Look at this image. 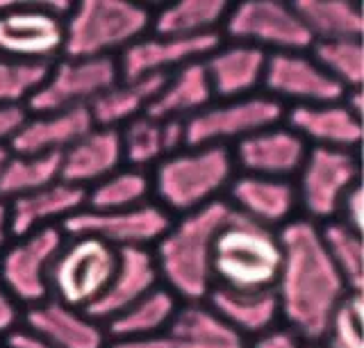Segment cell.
Masks as SVG:
<instances>
[{"instance_id":"1","label":"cell","mask_w":364,"mask_h":348,"mask_svg":"<svg viewBox=\"0 0 364 348\" xmlns=\"http://www.w3.org/2000/svg\"><path fill=\"white\" fill-rule=\"evenodd\" d=\"M282 264L273 285L280 321L299 332L307 344L321 342L346 289L335 264L330 262L318 226L296 217L278 230Z\"/></svg>"},{"instance_id":"2","label":"cell","mask_w":364,"mask_h":348,"mask_svg":"<svg viewBox=\"0 0 364 348\" xmlns=\"http://www.w3.org/2000/svg\"><path fill=\"white\" fill-rule=\"evenodd\" d=\"M228 214L230 205L221 198L191 214L178 217L151 249L159 285L180 303H205L214 289L212 244Z\"/></svg>"},{"instance_id":"3","label":"cell","mask_w":364,"mask_h":348,"mask_svg":"<svg viewBox=\"0 0 364 348\" xmlns=\"http://www.w3.org/2000/svg\"><path fill=\"white\" fill-rule=\"evenodd\" d=\"M237 168L225 146H196L164 157L151 171L153 200L171 217H185L221 200Z\"/></svg>"},{"instance_id":"4","label":"cell","mask_w":364,"mask_h":348,"mask_svg":"<svg viewBox=\"0 0 364 348\" xmlns=\"http://www.w3.org/2000/svg\"><path fill=\"white\" fill-rule=\"evenodd\" d=\"M282 264L278 230H271L230 210L212 244L214 287L239 291L273 289Z\"/></svg>"},{"instance_id":"5","label":"cell","mask_w":364,"mask_h":348,"mask_svg":"<svg viewBox=\"0 0 364 348\" xmlns=\"http://www.w3.org/2000/svg\"><path fill=\"white\" fill-rule=\"evenodd\" d=\"M153 9L128 0H80L64 18L62 58H119L151 30Z\"/></svg>"},{"instance_id":"6","label":"cell","mask_w":364,"mask_h":348,"mask_svg":"<svg viewBox=\"0 0 364 348\" xmlns=\"http://www.w3.org/2000/svg\"><path fill=\"white\" fill-rule=\"evenodd\" d=\"M73 3L0 0V55L18 62L53 64L62 58L64 18Z\"/></svg>"},{"instance_id":"7","label":"cell","mask_w":364,"mask_h":348,"mask_svg":"<svg viewBox=\"0 0 364 348\" xmlns=\"http://www.w3.org/2000/svg\"><path fill=\"white\" fill-rule=\"evenodd\" d=\"M119 251L89 234L66 237L48 273L50 298L87 310L102 296L117 268Z\"/></svg>"},{"instance_id":"8","label":"cell","mask_w":364,"mask_h":348,"mask_svg":"<svg viewBox=\"0 0 364 348\" xmlns=\"http://www.w3.org/2000/svg\"><path fill=\"white\" fill-rule=\"evenodd\" d=\"M291 183L299 198V210H303V219L316 226L335 221L341 200L353 187L360 185L358 153L310 146Z\"/></svg>"},{"instance_id":"9","label":"cell","mask_w":364,"mask_h":348,"mask_svg":"<svg viewBox=\"0 0 364 348\" xmlns=\"http://www.w3.org/2000/svg\"><path fill=\"white\" fill-rule=\"evenodd\" d=\"M221 37L264 53H299L310 50L314 43L294 5L282 0H244L230 5Z\"/></svg>"},{"instance_id":"10","label":"cell","mask_w":364,"mask_h":348,"mask_svg":"<svg viewBox=\"0 0 364 348\" xmlns=\"http://www.w3.org/2000/svg\"><path fill=\"white\" fill-rule=\"evenodd\" d=\"M284 107L267 94H253L235 100H214L196 116L185 121L187 148L225 146L230 148L248 134L284 121Z\"/></svg>"},{"instance_id":"11","label":"cell","mask_w":364,"mask_h":348,"mask_svg":"<svg viewBox=\"0 0 364 348\" xmlns=\"http://www.w3.org/2000/svg\"><path fill=\"white\" fill-rule=\"evenodd\" d=\"M121 80L117 58L71 60L60 58L50 64L41 87L28 100V114L89 107L94 100Z\"/></svg>"},{"instance_id":"12","label":"cell","mask_w":364,"mask_h":348,"mask_svg":"<svg viewBox=\"0 0 364 348\" xmlns=\"http://www.w3.org/2000/svg\"><path fill=\"white\" fill-rule=\"evenodd\" d=\"M64 239L62 226H48L9 241L0 257V283L23 308L50 298L48 273Z\"/></svg>"},{"instance_id":"13","label":"cell","mask_w":364,"mask_h":348,"mask_svg":"<svg viewBox=\"0 0 364 348\" xmlns=\"http://www.w3.org/2000/svg\"><path fill=\"white\" fill-rule=\"evenodd\" d=\"M173 223V217L159 207L155 200L144 205L119 212H89L80 210L77 214L62 223L66 237L89 234L102 239L112 249H153L162 234Z\"/></svg>"},{"instance_id":"14","label":"cell","mask_w":364,"mask_h":348,"mask_svg":"<svg viewBox=\"0 0 364 348\" xmlns=\"http://www.w3.org/2000/svg\"><path fill=\"white\" fill-rule=\"evenodd\" d=\"M262 94L276 98L284 107H299L339 103L346 92L312 60L310 50H299L269 53Z\"/></svg>"},{"instance_id":"15","label":"cell","mask_w":364,"mask_h":348,"mask_svg":"<svg viewBox=\"0 0 364 348\" xmlns=\"http://www.w3.org/2000/svg\"><path fill=\"white\" fill-rule=\"evenodd\" d=\"M223 41L221 35L205 37H157L144 35L132 41L119 58V77L121 80H141V77L168 75L178 71L180 66L200 62Z\"/></svg>"},{"instance_id":"16","label":"cell","mask_w":364,"mask_h":348,"mask_svg":"<svg viewBox=\"0 0 364 348\" xmlns=\"http://www.w3.org/2000/svg\"><path fill=\"white\" fill-rule=\"evenodd\" d=\"M307 151L310 146L284 123L257 130L230 146L237 173L276 180H294Z\"/></svg>"},{"instance_id":"17","label":"cell","mask_w":364,"mask_h":348,"mask_svg":"<svg viewBox=\"0 0 364 348\" xmlns=\"http://www.w3.org/2000/svg\"><path fill=\"white\" fill-rule=\"evenodd\" d=\"M223 200L237 214L271 230H280L284 223L299 217V198L291 180L237 173Z\"/></svg>"},{"instance_id":"18","label":"cell","mask_w":364,"mask_h":348,"mask_svg":"<svg viewBox=\"0 0 364 348\" xmlns=\"http://www.w3.org/2000/svg\"><path fill=\"white\" fill-rule=\"evenodd\" d=\"M269 53L248 43L221 41L203 60L214 100H235L262 92Z\"/></svg>"},{"instance_id":"19","label":"cell","mask_w":364,"mask_h":348,"mask_svg":"<svg viewBox=\"0 0 364 348\" xmlns=\"http://www.w3.org/2000/svg\"><path fill=\"white\" fill-rule=\"evenodd\" d=\"M282 123L299 134L307 146H316V148L358 153L362 143V119L353 114L344 100L326 105L287 107Z\"/></svg>"},{"instance_id":"20","label":"cell","mask_w":364,"mask_h":348,"mask_svg":"<svg viewBox=\"0 0 364 348\" xmlns=\"http://www.w3.org/2000/svg\"><path fill=\"white\" fill-rule=\"evenodd\" d=\"M159 287V276L151 249H119L117 268L102 296L85 312L98 323H107Z\"/></svg>"},{"instance_id":"21","label":"cell","mask_w":364,"mask_h":348,"mask_svg":"<svg viewBox=\"0 0 364 348\" xmlns=\"http://www.w3.org/2000/svg\"><path fill=\"white\" fill-rule=\"evenodd\" d=\"M23 325L55 348H105L109 342L105 325L91 319L85 310L62 305L53 298L26 308Z\"/></svg>"},{"instance_id":"22","label":"cell","mask_w":364,"mask_h":348,"mask_svg":"<svg viewBox=\"0 0 364 348\" xmlns=\"http://www.w3.org/2000/svg\"><path fill=\"white\" fill-rule=\"evenodd\" d=\"M91 128H94V121H91L89 107L28 114L26 123L18 128L7 148L14 155H62Z\"/></svg>"},{"instance_id":"23","label":"cell","mask_w":364,"mask_h":348,"mask_svg":"<svg viewBox=\"0 0 364 348\" xmlns=\"http://www.w3.org/2000/svg\"><path fill=\"white\" fill-rule=\"evenodd\" d=\"M123 166L121 134L109 128H91L82 139L62 153L60 183L77 189L94 187Z\"/></svg>"},{"instance_id":"24","label":"cell","mask_w":364,"mask_h":348,"mask_svg":"<svg viewBox=\"0 0 364 348\" xmlns=\"http://www.w3.org/2000/svg\"><path fill=\"white\" fill-rule=\"evenodd\" d=\"M87 192L85 189L71 187L66 183H55L43 187L39 192L9 200V221L11 234L23 237V234L34 232L48 226H62L66 219L85 210Z\"/></svg>"},{"instance_id":"25","label":"cell","mask_w":364,"mask_h":348,"mask_svg":"<svg viewBox=\"0 0 364 348\" xmlns=\"http://www.w3.org/2000/svg\"><path fill=\"white\" fill-rule=\"evenodd\" d=\"M205 303L246 342L280 323V308L273 289L239 291L214 287Z\"/></svg>"},{"instance_id":"26","label":"cell","mask_w":364,"mask_h":348,"mask_svg":"<svg viewBox=\"0 0 364 348\" xmlns=\"http://www.w3.org/2000/svg\"><path fill=\"white\" fill-rule=\"evenodd\" d=\"M210 103H214V94L200 60L180 66L178 71L166 75L162 89L153 98V103L148 105L146 116L155 121H187L196 116Z\"/></svg>"},{"instance_id":"27","label":"cell","mask_w":364,"mask_h":348,"mask_svg":"<svg viewBox=\"0 0 364 348\" xmlns=\"http://www.w3.org/2000/svg\"><path fill=\"white\" fill-rule=\"evenodd\" d=\"M173 348H248L208 303H182L166 330Z\"/></svg>"},{"instance_id":"28","label":"cell","mask_w":364,"mask_h":348,"mask_svg":"<svg viewBox=\"0 0 364 348\" xmlns=\"http://www.w3.org/2000/svg\"><path fill=\"white\" fill-rule=\"evenodd\" d=\"M166 75L141 77V80H119L107 92H102L89 105V114L96 128L121 130L130 121L146 114L148 105L162 89Z\"/></svg>"},{"instance_id":"29","label":"cell","mask_w":364,"mask_h":348,"mask_svg":"<svg viewBox=\"0 0 364 348\" xmlns=\"http://www.w3.org/2000/svg\"><path fill=\"white\" fill-rule=\"evenodd\" d=\"M230 5L221 0H180L153 12L151 35L157 37H205L221 35V26Z\"/></svg>"},{"instance_id":"30","label":"cell","mask_w":364,"mask_h":348,"mask_svg":"<svg viewBox=\"0 0 364 348\" xmlns=\"http://www.w3.org/2000/svg\"><path fill=\"white\" fill-rule=\"evenodd\" d=\"M182 303L162 285L155 287L134 305L112 317L105 325L109 339H136V337H159L166 335L171 321Z\"/></svg>"},{"instance_id":"31","label":"cell","mask_w":364,"mask_h":348,"mask_svg":"<svg viewBox=\"0 0 364 348\" xmlns=\"http://www.w3.org/2000/svg\"><path fill=\"white\" fill-rule=\"evenodd\" d=\"M296 14L312 41L362 39L364 14L355 0H296Z\"/></svg>"},{"instance_id":"32","label":"cell","mask_w":364,"mask_h":348,"mask_svg":"<svg viewBox=\"0 0 364 348\" xmlns=\"http://www.w3.org/2000/svg\"><path fill=\"white\" fill-rule=\"evenodd\" d=\"M153 200L151 173L121 166L105 180L87 189L85 210L89 212H119L144 205Z\"/></svg>"},{"instance_id":"33","label":"cell","mask_w":364,"mask_h":348,"mask_svg":"<svg viewBox=\"0 0 364 348\" xmlns=\"http://www.w3.org/2000/svg\"><path fill=\"white\" fill-rule=\"evenodd\" d=\"M62 155H14L9 153L0 171V198L9 200L39 192L43 187L60 183Z\"/></svg>"},{"instance_id":"34","label":"cell","mask_w":364,"mask_h":348,"mask_svg":"<svg viewBox=\"0 0 364 348\" xmlns=\"http://www.w3.org/2000/svg\"><path fill=\"white\" fill-rule=\"evenodd\" d=\"M321 241L330 262L335 264L350 294H362L364 289V244L362 234L346 228L339 221H328L318 226Z\"/></svg>"},{"instance_id":"35","label":"cell","mask_w":364,"mask_h":348,"mask_svg":"<svg viewBox=\"0 0 364 348\" xmlns=\"http://www.w3.org/2000/svg\"><path fill=\"white\" fill-rule=\"evenodd\" d=\"M310 55L344 92H348V89H362L364 82L362 39L314 41L310 46Z\"/></svg>"},{"instance_id":"36","label":"cell","mask_w":364,"mask_h":348,"mask_svg":"<svg viewBox=\"0 0 364 348\" xmlns=\"http://www.w3.org/2000/svg\"><path fill=\"white\" fill-rule=\"evenodd\" d=\"M119 134H121L123 166L151 173L166 157L164 141H162V121H155L144 114L130 121L128 126H123Z\"/></svg>"},{"instance_id":"37","label":"cell","mask_w":364,"mask_h":348,"mask_svg":"<svg viewBox=\"0 0 364 348\" xmlns=\"http://www.w3.org/2000/svg\"><path fill=\"white\" fill-rule=\"evenodd\" d=\"M48 69L50 64L18 62L0 55V107H26Z\"/></svg>"},{"instance_id":"38","label":"cell","mask_w":364,"mask_h":348,"mask_svg":"<svg viewBox=\"0 0 364 348\" xmlns=\"http://www.w3.org/2000/svg\"><path fill=\"white\" fill-rule=\"evenodd\" d=\"M364 298L362 294H346L328 321L321 344L326 348H364Z\"/></svg>"},{"instance_id":"39","label":"cell","mask_w":364,"mask_h":348,"mask_svg":"<svg viewBox=\"0 0 364 348\" xmlns=\"http://www.w3.org/2000/svg\"><path fill=\"white\" fill-rule=\"evenodd\" d=\"M305 346L307 342L303 337L296 330H291L289 325H284L282 321L262 335L253 337V339H248V348H305Z\"/></svg>"},{"instance_id":"40","label":"cell","mask_w":364,"mask_h":348,"mask_svg":"<svg viewBox=\"0 0 364 348\" xmlns=\"http://www.w3.org/2000/svg\"><path fill=\"white\" fill-rule=\"evenodd\" d=\"M335 221L344 223L346 228L362 234V228H364V192H362V185L353 187L346 194V198L341 200L339 214Z\"/></svg>"},{"instance_id":"41","label":"cell","mask_w":364,"mask_h":348,"mask_svg":"<svg viewBox=\"0 0 364 348\" xmlns=\"http://www.w3.org/2000/svg\"><path fill=\"white\" fill-rule=\"evenodd\" d=\"M23 312L26 308L9 294V291L0 283V339H5L16 328L23 325Z\"/></svg>"},{"instance_id":"42","label":"cell","mask_w":364,"mask_h":348,"mask_svg":"<svg viewBox=\"0 0 364 348\" xmlns=\"http://www.w3.org/2000/svg\"><path fill=\"white\" fill-rule=\"evenodd\" d=\"M28 109L26 107H0V148H7L14 139L18 128L26 123Z\"/></svg>"},{"instance_id":"43","label":"cell","mask_w":364,"mask_h":348,"mask_svg":"<svg viewBox=\"0 0 364 348\" xmlns=\"http://www.w3.org/2000/svg\"><path fill=\"white\" fill-rule=\"evenodd\" d=\"M162 141H164V153L166 157L180 153L182 148H187V139H185V121L171 119L162 121Z\"/></svg>"},{"instance_id":"44","label":"cell","mask_w":364,"mask_h":348,"mask_svg":"<svg viewBox=\"0 0 364 348\" xmlns=\"http://www.w3.org/2000/svg\"><path fill=\"white\" fill-rule=\"evenodd\" d=\"M0 344H3V348H55L50 342H46L41 335L32 332L26 325H21L11 335H7Z\"/></svg>"},{"instance_id":"45","label":"cell","mask_w":364,"mask_h":348,"mask_svg":"<svg viewBox=\"0 0 364 348\" xmlns=\"http://www.w3.org/2000/svg\"><path fill=\"white\" fill-rule=\"evenodd\" d=\"M105 348H173L166 335L136 337V339H109Z\"/></svg>"},{"instance_id":"46","label":"cell","mask_w":364,"mask_h":348,"mask_svg":"<svg viewBox=\"0 0 364 348\" xmlns=\"http://www.w3.org/2000/svg\"><path fill=\"white\" fill-rule=\"evenodd\" d=\"M14 239L11 234V221H9V205L0 198V257H3L5 249L9 246V241Z\"/></svg>"},{"instance_id":"47","label":"cell","mask_w":364,"mask_h":348,"mask_svg":"<svg viewBox=\"0 0 364 348\" xmlns=\"http://www.w3.org/2000/svg\"><path fill=\"white\" fill-rule=\"evenodd\" d=\"M344 105L353 112L355 116H360L362 119V114H364V98H362V89H348V92L344 94Z\"/></svg>"},{"instance_id":"48","label":"cell","mask_w":364,"mask_h":348,"mask_svg":"<svg viewBox=\"0 0 364 348\" xmlns=\"http://www.w3.org/2000/svg\"><path fill=\"white\" fill-rule=\"evenodd\" d=\"M7 157H9V148H0V171H3V166L7 162Z\"/></svg>"},{"instance_id":"49","label":"cell","mask_w":364,"mask_h":348,"mask_svg":"<svg viewBox=\"0 0 364 348\" xmlns=\"http://www.w3.org/2000/svg\"><path fill=\"white\" fill-rule=\"evenodd\" d=\"M305 348H326V346H323L321 342H314V344H307Z\"/></svg>"},{"instance_id":"50","label":"cell","mask_w":364,"mask_h":348,"mask_svg":"<svg viewBox=\"0 0 364 348\" xmlns=\"http://www.w3.org/2000/svg\"><path fill=\"white\" fill-rule=\"evenodd\" d=\"M0 348H3V344H0Z\"/></svg>"}]
</instances>
